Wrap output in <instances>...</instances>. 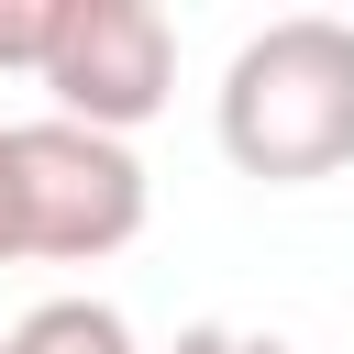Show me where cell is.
<instances>
[{
    "mask_svg": "<svg viewBox=\"0 0 354 354\" xmlns=\"http://www.w3.org/2000/svg\"><path fill=\"white\" fill-rule=\"evenodd\" d=\"M221 155L266 188H310L354 166V22L343 11H277L221 66Z\"/></svg>",
    "mask_w": 354,
    "mask_h": 354,
    "instance_id": "obj_1",
    "label": "cell"
},
{
    "mask_svg": "<svg viewBox=\"0 0 354 354\" xmlns=\"http://www.w3.org/2000/svg\"><path fill=\"white\" fill-rule=\"evenodd\" d=\"M11 177H22V254L44 266H100L144 232V155L88 122H11Z\"/></svg>",
    "mask_w": 354,
    "mask_h": 354,
    "instance_id": "obj_2",
    "label": "cell"
},
{
    "mask_svg": "<svg viewBox=\"0 0 354 354\" xmlns=\"http://www.w3.org/2000/svg\"><path fill=\"white\" fill-rule=\"evenodd\" d=\"M44 88H55V122H88V133L133 144V122H155L166 88H177V22L155 0H66Z\"/></svg>",
    "mask_w": 354,
    "mask_h": 354,
    "instance_id": "obj_3",
    "label": "cell"
},
{
    "mask_svg": "<svg viewBox=\"0 0 354 354\" xmlns=\"http://www.w3.org/2000/svg\"><path fill=\"white\" fill-rule=\"evenodd\" d=\"M0 354H133V321L111 299H33L0 332Z\"/></svg>",
    "mask_w": 354,
    "mask_h": 354,
    "instance_id": "obj_4",
    "label": "cell"
},
{
    "mask_svg": "<svg viewBox=\"0 0 354 354\" xmlns=\"http://www.w3.org/2000/svg\"><path fill=\"white\" fill-rule=\"evenodd\" d=\"M55 11H66V0H0V66H33V77H44V55H55Z\"/></svg>",
    "mask_w": 354,
    "mask_h": 354,
    "instance_id": "obj_5",
    "label": "cell"
},
{
    "mask_svg": "<svg viewBox=\"0 0 354 354\" xmlns=\"http://www.w3.org/2000/svg\"><path fill=\"white\" fill-rule=\"evenodd\" d=\"M166 354H299L288 332H254V321H188Z\"/></svg>",
    "mask_w": 354,
    "mask_h": 354,
    "instance_id": "obj_6",
    "label": "cell"
},
{
    "mask_svg": "<svg viewBox=\"0 0 354 354\" xmlns=\"http://www.w3.org/2000/svg\"><path fill=\"white\" fill-rule=\"evenodd\" d=\"M0 266H22V177H11V122H0Z\"/></svg>",
    "mask_w": 354,
    "mask_h": 354,
    "instance_id": "obj_7",
    "label": "cell"
}]
</instances>
